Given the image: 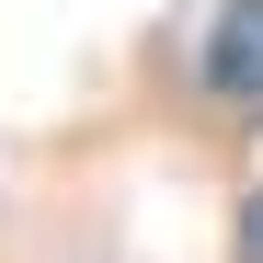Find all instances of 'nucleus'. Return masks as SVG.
I'll list each match as a JSON object with an SVG mask.
<instances>
[{"instance_id": "1", "label": "nucleus", "mask_w": 263, "mask_h": 263, "mask_svg": "<svg viewBox=\"0 0 263 263\" xmlns=\"http://www.w3.org/2000/svg\"><path fill=\"white\" fill-rule=\"evenodd\" d=\"M206 92L263 103V0H229V12L206 23Z\"/></svg>"}, {"instance_id": "2", "label": "nucleus", "mask_w": 263, "mask_h": 263, "mask_svg": "<svg viewBox=\"0 0 263 263\" xmlns=\"http://www.w3.org/2000/svg\"><path fill=\"white\" fill-rule=\"evenodd\" d=\"M240 263H263V195L240 206Z\"/></svg>"}]
</instances>
